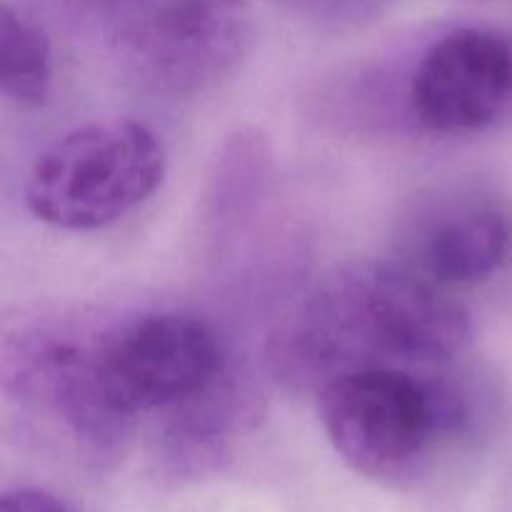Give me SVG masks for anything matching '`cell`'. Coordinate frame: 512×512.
I'll use <instances>...</instances> for the list:
<instances>
[{
  "instance_id": "6da1fadb",
  "label": "cell",
  "mask_w": 512,
  "mask_h": 512,
  "mask_svg": "<svg viewBox=\"0 0 512 512\" xmlns=\"http://www.w3.org/2000/svg\"><path fill=\"white\" fill-rule=\"evenodd\" d=\"M470 318L443 288L400 263H350L325 275L278 325L268 368L313 390L363 368H445L470 345Z\"/></svg>"
},
{
  "instance_id": "7a4b0ae2",
  "label": "cell",
  "mask_w": 512,
  "mask_h": 512,
  "mask_svg": "<svg viewBox=\"0 0 512 512\" xmlns=\"http://www.w3.org/2000/svg\"><path fill=\"white\" fill-rule=\"evenodd\" d=\"M320 423L345 465L375 483H410L483 425V390L455 365L363 368L315 393Z\"/></svg>"
},
{
  "instance_id": "3957f363",
  "label": "cell",
  "mask_w": 512,
  "mask_h": 512,
  "mask_svg": "<svg viewBox=\"0 0 512 512\" xmlns=\"http://www.w3.org/2000/svg\"><path fill=\"white\" fill-rule=\"evenodd\" d=\"M165 143L133 118H105L70 130L43 150L25 180V205L58 230L108 228L163 185Z\"/></svg>"
},
{
  "instance_id": "277c9868",
  "label": "cell",
  "mask_w": 512,
  "mask_h": 512,
  "mask_svg": "<svg viewBox=\"0 0 512 512\" xmlns=\"http://www.w3.org/2000/svg\"><path fill=\"white\" fill-rule=\"evenodd\" d=\"M93 370L105 413L128 435L143 415L173 418L233 373L213 325L190 313H148L95 328Z\"/></svg>"
},
{
  "instance_id": "5b68a950",
  "label": "cell",
  "mask_w": 512,
  "mask_h": 512,
  "mask_svg": "<svg viewBox=\"0 0 512 512\" xmlns=\"http://www.w3.org/2000/svg\"><path fill=\"white\" fill-rule=\"evenodd\" d=\"M115 48L155 93L198 95L228 78L253 38L248 0H125Z\"/></svg>"
},
{
  "instance_id": "8992f818",
  "label": "cell",
  "mask_w": 512,
  "mask_h": 512,
  "mask_svg": "<svg viewBox=\"0 0 512 512\" xmlns=\"http://www.w3.org/2000/svg\"><path fill=\"white\" fill-rule=\"evenodd\" d=\"M95 325L40 318L18 325L3 345L5 395L53 425L90 463L123 455L128 433L100 403L93 370Z\"/></svg>"
},
{
  "instance_id": "52a82bcc",
  "label": "cell",
  "mask_w": 512,
  "mask_h": 512,
  "mask_svg": "<svg viewBox=\"0 0 512 512\" xmlns=\"http://www.w3.org/2000/svg\"><path fill=\"white\" fill-rule=\"evenodd\" d=\"M400 265L438 288L493 278L512 253V220L495 195L470 185L420 193L395 233Z\"/></svg>"
},
{
  "instance_id": "ba28073f",
  "label": "cell",
  "mask_w": 512,
  "mask_h": 512,
  "mask_svg": "<svg viewBox=\"0 0 512 512\" xmlns=\"http://www.w3.org/2000/svg\"><path fill=\"white\" fill-rule=\"evenodd\" d=\"M510 105L512 45L495 30H450L425 48L408 80L410 115L435 135L480 133Z\"/></svg>"
},
{
  "instance_id": "9c48e42d",
  "label": "cell",
  "mask_w": 512,
  "mask_h": 512,
  "mask_svg": "<svg viewBox=\"0 0 512 512\" xmlns=\"http://www.w3.org/2000/svg\"><path fill=\"white\" fill-rule=\"evenodd\" d=\"M0 90L20 110L48 103L53 90V48L43 25L23 8H0Z\"/></svg>"
},
{
  "instance_id": "30bf717a",
  "label": "cell",
  "mask_w": 512,
  "mask_h": 512,
  "mask_svg": "<svg viewBox=\"0 0 512 512\" xmlns=\"http://www.w3.org/2000/svg\"><path fill=\"white\" fill-rule=\"evenodd\" d=\"M0 512H73L58 495L43 488H15L0 500Z\"/></svg>"
},
{
  "instance_id": "8fae6325",
  "label": "cell",
  "mask_w": 512,
  "mask_h": 512,
  "mask_svg": "<svg viewBox=\"0 0 512 512\" xmlns=\"http://www.w3.org/2000/svg\"><path fill=\"white\" fill-rule=\"evenodd\" d=\"M113 3H125V0H113Z\"/></svg>"
}]
</instances>
